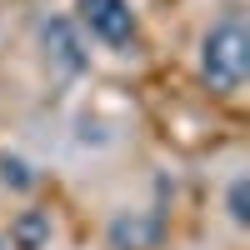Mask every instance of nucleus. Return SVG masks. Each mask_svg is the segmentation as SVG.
I'll return each mask as SVG.
<instances>
[{
	"instance_id": "3",
	"label": "nucleus",
	"mask_w": 250,
	"mask_h": 250,
	"mask_svg": "<svg viewBox=\"0 0 250 250\" xmlns=\"http://www.w3.org/2000/svg\"><path fill=\"white\" fill-rule=\"evenodd\" d=\"M45 45H50V55H55L65 70H85V50H80L70 20H50V25H45Z\"/></svg>"
},
{
	"instance_id": "5",
	"label": "nucleus",
	"mask_w": 250,
	"mask_h": 250,
	"mask_svg": "<svg viewBox=\"0 0 250 250\" xmlns=\"http://www.w3.org/2000/svg\"><path fill=\"white\" fill-rule=\"evenodd\" d=\"M230 220H235V225L250 220V180H245V175L230 185Z\"/></svg>"
},
{
	"instance_id": "1",
	"label": "nucleus",
	"mask_w": 250,
	"mask_h": 250,
	"mask_svg": "<svg viewBox=\"0 0 250 250\" xmlns=\"http://www.w3.org/2000/svg\"><path fill=\"white\" fill-rule=\"evenodd\" d=\"M250 70V35L240 20H220V25L200 40V75L210 90H240Z\"/></svg>"
},
{
	"instance_id": "4",
	"label": "nucleus",
	"mask_w": 250,
	"mask_h": 250,
	"mask_svg": "<svg viewBox=\"0 0 250 250\" xmlns=\"http://www.w3.org/2000/svg\"><path fill=\"white\" fill-rule=\"evenodd\" d=\"M10 245H15V250H45V245H50V215L25 210V215L10 225Z\"/></svg>"
},
{
	"instance_id": "7",
	"label": "nucleus",
	"mask_w": 250,
	"mask_h": 250,
	"mask_svg": "<svg viewBox=\"0 0 250 250\" xmlns=\"http://www.w3.org/2000/svg\"><path fill=\"white\" fill-rule=\"evenodd\" d=\"M0 175H5L10 185H20V190L30 185V175H25V160H10V155H5V160H0Z\"/></svg>"
},
{
	"instance_id": "6",
	"label": "nucleus",
	"mask_w": 250,
	"mask_h": 250,
	"mask_svg": "<svg viewBox=\"0 0 250 250\" xmlns=\"http://www.w3.org/2000/svg\"><path fill=\"white\" fill-rule=\"evenodd\" d=\"M150 235H155L150 225H130V220H115V240H120V245H130V250H135V245H150Z\"/></svg>"
},
{
	"instance_id": "2",
	"label": "nucleus",
	"mask_w": 250,
	"mask_h": 250,
	"mask_svg": "<svg viewBox=\"0 0 250 250\" xmlns=\"http://www.w3.org/2000/svg\"><path fill=\"white\" fill-rule=\"evenodd\" d=\"M75 10H80V25L95 40H105L115 50L135 45V10L125 0H75Z\"/></svg>"
}]
</instances>
